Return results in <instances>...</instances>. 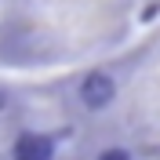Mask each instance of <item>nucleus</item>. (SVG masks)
I'll use <instances>...</instances> for the list:
<instances>
[{
	"mask_svg": "<svg viewBox=\"0 0 160 160\" xmlns=\"http://www.w3.org/2000/svg\"><path fill=\"white\" fill-rule=\"evenodd\" d=\"M15 160H55V142L40 131H22L15 138V149H11Z\"/></svg>",
	"mask_w": 160,
	"mask_h": 160,
	"instance_id": "f03ea898",
	"label": "nucleus"
},
{
	"mask_svg": "<svg viewBox=\"0 0 160 160\" xmlns=\"http://www.w3.org/2000/svg\"><path fill=\"white\" fill-rule=\"evenodd\" d=\"M117 98V80L109 77V73H102V69H91L88 77L80 80V102L88 106V109H106L109 102Z\"/></svg>",
	"mask_w": 160,
	"mask_h": 160,
	"instance_id": "f257e3e1",
	"label": "nucleus"
},
{
	"mask_svg": "<svg viewBox=\"0 0 160 160\" xmlns=\"http://www.w3.org/2000/svg\"><path fill=\"white\" fill-rule=\"evenodd\" d=\"M95 160H131V153L124 149V146H109V149H102Z\"/></svg>",
	"mask_w": 160,
	"mask_h": 160,
	"instance_id": "7ed1b4c3",
	"label": "nucleus"
}]
</instances>
